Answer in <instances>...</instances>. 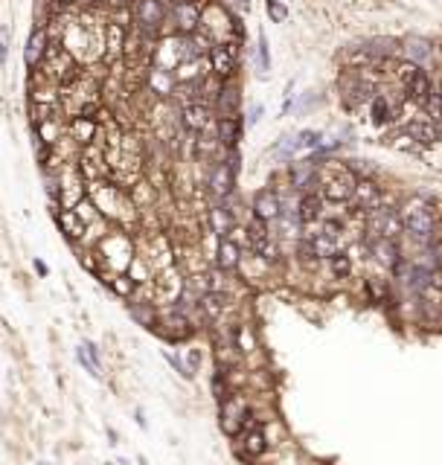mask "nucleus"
Listing matches in <instances>:
<instances>
[{
  "label": "nucleus",
  "mask_w": 442,
  "mask_h": 465,
  "mask_svg": "<svg viewBox=\"0 0 442 465\" xmlns=\"http://www.w3.org/2000/svg\"><path fill=\"white\" fill-rule=\"evenodd\" d=\"M131 15H134V24L145 38H157L163 26H166V18H169L163 0H134Z\"/></svg>",
  "instance_id": "obj_1"
},
{
  "label": "nucleus",
  "mask_w": 442,
  "mask_h": 465,
  "mask_svg": "<svg viewBox=\"0 0 442 465\" xmlns=\"http://www.w3.org/2000/svg\"><path fill=\"white\" fill-rule=\"evenodd\" d=\"M355 187H358V180L352 178L349 169H335L332 175H326L320 169V195H323V201H335V204L352 201Z\"/></svg>",
  "instance_id": "obj_2"
},
{
  "label": "nucleus",
  "mask_w": 442,
  "mask_h": 465,
  "mask_svg": "<svg viewBox=\"0 0 442 465\" xmlns=\"http://www.w3.org/2000/svg\"><path fill=\"white\" fill-rule=\"evenodd\" d=\"M404 221V232L416 242H431L434 232H436V215L431 212V207H416V210H407L402 215Z\"/></svg>",
  "instance_id": "obj_3"
},
{
  "label": "nucleus",
  "mask_w": 442,
  "mask_h": 465,
  "mask_svg": "<svg viewBox=\"0 0 442 465\" xmlns=\"http://www.w3.org/2000/svg\"><path fill=\"white\" fill-rule=\"evenodd\" d=\"M201 15H204V9L198 0H187V3H172L169 21H172L177 36H192V32L201 29Z\"/></svg>",
  "instance_id": "obj_4"
},
{
  "label": "nucleus",
  "mask_w": 442,
  "mask_h": 465,
  "mask_svg": "<svg viewBox=\"0 0 442 465\" xmlns=\"http://www.w3.org/2000/svg\"><path fill=\"white\" fill-rule=\"evenodd\" d=\"M367 227H370V232L375 239H396V232L404 230V221H402V215L396 210L381 207V210L367 215Z\"/></svg>",
  "instance_id": "obj_5"
},
{
  "label": "nucleus",
  "mask_w": 442,
  "mask_h": 465,
  "mask_svg": "<svg viewBox=\"0 0 442 465\" xmlns=\"http://www.w3.org/2000/svg\"><path fill=\"white\" fill-rule=\"evenodd\" d=\"M248 244H251V251H253L262 262H274V259H276V244H274V239H271L268 221L253 219V221L248 224Z\"/></svg>",
  "instance_id": "obj_6"
},
{
  "label": "nucleus",
  "mask_w": 442,
  "mask_h": 465,
  "mask_svg": "<svg viewBox=\"0 0 442 465\" xmlns=\"http://www.w3.org/2000/svg\"><path fill=\"white\" fill-rule=\"evenodd\" d=\"M251 425V410L248 404L242 402V398H230V402H224L221 407V430L230 436H239L242 430H248Z\"/></svg>",
  "instance_id": "obj_7"
},
{
  "label": "nucleus",
  "mask_w": 442,
  "mask_h": 465,
  "mask_svg": "<svg viewBox=\"0 0 442 465\" xmlns=\"http://www.w3.org/2000/svg\"><path fill=\"white\" fill-rule=\"evenodd\" d=\"M210 68L219 79H230L239 68V49L236 44H227V41H219L216 47L210 49Z\"/></svg>",
  "instance_id": "obj_8"
},
{
  "label": "nucleus",
  "mask_w": 442,
  "mask_h": 465,
  "mask_svg": "<svg viewBox=\"0 0 442 465\" xmlns=\"http://www.w3.org/2000/svg\"><path fill=\"white\" fill-rule=\"evenodd\" d=\"M352 204L358 207V212H361V215H370V212L384 207V192L375 187L372 180H358L355 195H352Z\"/></svg>",
  "instance_id": "obj_9"
},
{
  "label": "nucleus",
  "mask_w": 442,
  "mask_h": 465,
  "mask_svg": "<svg viewBox=\"0 0 442 465\" xmlns=\"http://www.w3.org/2000/svg\"><path fill=\"white\" fill-rule=\"evenodd\" d=\"M283 215V198L276 195L274 189H259L253 195V219L259 221H276Z\"/></svg>",
  "instance_id": "obj_10"
},
{
  "label": "nucleus",
  "mask_w": 442,
  "mask_h": 465,
  "mask_svg": "<svg viewBox=\"0 0 442 465\" xmlns=\"http://www.w3.org/2000/svg\"><path fill=\"white\" fill-rule=\"evenodd\" d=\"M320 184V163L315 160H300L291 166V189L312 192V187Z\"/></svg>",
  "instance_id": "obj_11"
},
{
  "label": "nucleus",
  "mask_w": 442,
  "mask_h": 465,
  "mask_svg": "<svg viewBox=\"0 0 442 465\" xmlns=\"http://www.w3.org/2000/svg\"><path fill=\"white\" fill-rule=\"evenodd\" d=\"M233 184H236V169L227 160L216 163L212 166V172H210V192L216 195V198H227L233 192Z\"/></svg>",
  "instance_id": "obj_12"
},
{
  "label": "nucleus",
  "mask_w": 442,
  "mask_h": 465,
  "mask_svg": "<svg viewBox=\"0 0 442 465\" xmlns=\"http://www.w3.org/2000/svg\"><path fill=\"white\" fill-rule=\"evenodd\" d=\"M81 195H85L81 180L73 172H64L58 178V210H70L73 204H81Z\"/></svg>",
  "instance_id": "obj_13"
},
{
  "label": "nucleus",
  "mask_w": 442,
  "mask_h": 465,
  "mask_svg": "<svg viewBox=\"0 0 442 465\" xmlns=\"http://www.w3.org/2000/svg\"><path fill=\"white\" fill-rule=\"evenodd\" d=\"M47 49H50V36H47V29H32V36L26 41V49H24V61L26 68H38L41 58L47 56Z\"/></svg>",
  "instance_id": "obj_14"
},
{
  "label": "nucleus",
  "mask_w": 442,
  "mask_h": 465,
  "mask_svg": "<svg viewBox=\"0 0 442 465\" xmlns=\"http://www.w3.org/2000/svg\"><path fill=\"white\" fill-rule=\"evenodd\" d=\"M402 53L411 64H425L434 56V44L428 38H422V36H411V38L402 41Z\"/></svg>",
  "instance_id": "obj_15"
},
{
  "label": "nucleus",
  "mask_w": 442,
  "mask_h": 465,
  "mask_svg": "<svg viewBox=\"0 0 442 465\" xmlns=\"http://www.w3.org/2000/svg\"><path fill=\"white\" fill-rule=\"evenodd\" d=\"M239 105H242L239 88L236 85H221L219 93H216V111H219V116H239Z\"/></svg>",
  "instance_id": "obj_16"
},
{
  "label": "nucleus",
  "mask_w": 442,
  "mask_h": 465,
  "mask_svg": "<svg viewBox=\"0 0 442 465\" xmlns=\"http://www.w3.org/2000/svg\"><path fill=\"white\" fill-rule=\"evenodd\" d=\"M404 134L411 137L413 143H419V145H434L439 140V128L434 123H428V120H413V123H407Z\"/></svg>",
  "instance_id": "obj_17"
},
{
  "label": "nucleus",
  "mask_w": 442,
  "mask_h": 465,
  "mask_svg": "<svg viewBox=\"0 0 442 465\" xmlns=\"http://www.w3.org/2000/svg\"><path fill=\"white\" fill-rule=\"evenodd\" d=\"M216 262H219V268H221V271H236L239 265H242V251H239V244H236L230 236L219 242Z\"/></svg>",
  "instance_id": "obj_18"
},
{
  "label": "nucleus",
  "mask_w": 442,
  "mask_h": 465,
  "mask_svg": "<svg viewBox=\"0 0 442 465\" xmlns=\"http://www.w3.org/2000/svg\"><path fill=\"white\" fill-rule=\"evenodd\" d=\"M265 448H268V436H265V430H262V427H251V430H244V439H242V457L256 459V457L265 454Z\"/></svg>",
  "instance_id": "obj_19"
},
{
  "label": "nucleus",
  "mask_w": 442,
  "mask_h": 465,
  "mask_svg": "<svg viewBox=\"0 0 442 465\" xmlns=\"http://www.w3.org/2000/svg\"><path fill=\"white\" fill-rule=\"evenodd\" d=\"M184 128L187 131H207L210 128V108L204 102H189L184 108Z\"/></svg>",
  "instance_id": "obj_20"
},
{
  "label": "nucleus",
  "mask_w": 442,
  "mask_h": 465,
  "mask_svg": "<svg viewBox=\"0 0 442 465\" xmlns=\"http://www.w3.org/2000/svg\"><path fill=\"white\" fill-rule=\"evenodd\" d=\"M297 215H300L303 224H315L320 215H323V195L306 192V195L300 198V204H297Z\"/></svg>",
  "instance_id": "obj_21"
},
{
  "label": "nucleus",
  "mask_w": 442,
  "mask_h": 465,
  "mask_svg": "<svg viewBox=\"0 0 442 465\" xmlns=\"http://www.w3.org/2000/svg\"><path fill=\"white\" fill-rule=\"evenodd\" d=\"M404 93H407V99H416V102H425L431 93H434V81H431V76L425 73V70H416L413 76H411V81L404 85Z\"/></svg>",
  "instance_id": "obj_22"
},
{
  "label": "nucleus",
  "mask_w": 442,
  "mask_h": 465,
  "mask_svg": "<svg viewBox=\"0 0 442 465\" xmlns=\"http://www.w3.org/2000/svg\"><path fill=\"white\" fill-rule=\"evenodd\" d=\"M56 221H58L61 232L68 239H81V236H85V221L79 219L76 210H56Z\"/></svg>",
  "instance_id": "obj_23"
},
{
  "label": "nucleus",
  "mask_w": 442,
  "mask_h": 465,
  "mask_svg": "<svg viewBox=\"0 0 442 465\" xmlns=\"http://www.w3.org/2000/svg\"><path fill=\"white\" fill-rule=\"evenodd\" d=\"M242 128H244V123L239 116H221L219 120V143L224 148H236V143L242 137Z\"/></svg>",
  "instance_id": "obj_24"
},
{
  "label": "nucleus",
  "mask_w": 442,
  "mask_h": 465,
  "mask_svg": "<svg viewBox=\"0 0 442 465\" xmlns=\"http://www.w3.org/2000/svg\"><path fill=\"white\" fill-rule=\"evenodd\" d=\"M210 224H212V230H216L219 239H227V232H233V227H236L233 210H227V207H212V210H210Z\"/></svg>",
  "instance_id": "obj_25"
},
{
  "label": "nucleus",
  "mask_w": 442,
  "mask_h": 465,
  "mask_svg": "<svg viewBox=\"0 0 442 465\" xmlns=\"http://www.w3.org/2000/svg\"><path fill=\"white\" fill-rule=\"evenodd\" d=\"M343 90H347L343 96H347V102H349V105L367 102V99H370V93H372V88L367 85L364 79H347V81H343Z\"/></svg>",
  "instance_id": "obj_26"
},
{
  "label": "nucleus",
  "mask_w": 442,
  "mask_h": 465,
  "mask_svg": "<svg viewBox=\"0 0 442 465\" xmlns=\"http://www.w3.org/2000/svg\"><path fill=\"white\" fill-rule=\"evenodd\" d=\"M175 73L172 70H163V68H152L149 70V85L155 88V93H160V96H166V93H172V88H175Z\"/></svg>",
  "instance_id": "obj_27"
},
{
  "label": "nucleus",
  "mask_w": 442,
  "mask_h": 465,
  "mask_svg": "<svg viewBox=\"0 0 442 465\" xmlns=\"http://www.w3.org/2000/svg\"><path fill=\"white\" fill-rule=\"evenodd\" d=\"M70 134H73V140H79V143H90V140L96 137V123L90 120V116H73Z\"/></svg>",
  "instance_id": "obj_28"
},
{
  "label": "nucleus",
  "mask_w": 442,
  "mask_h": 465,
  "mask_svg": "<svg viewBox=\"0 0 442 465\" xmlns=\"http://www.w3.org/2000/svg\"><path fill=\"white\" fill-rule=\"evenodd\" d=\"M370 113H372V123L375 125H387V123H393V116H396V108L387 102V96H375Z\"/></svg>",
  "instance_id": "obj_29"
},
{
  "label": "nucleus",
  "mask_w": 442,
  "mask_h": 465,
  "mask_svg": "<svg viewBox=\"0 0 442 465\" xmlns=\"http://www.w3.org/2000/svg\"><path fill=\"white\" fill-rule=\"evenodd\" d=\"M79 361L85 363L90 375H96V378L102 375V363H100V355H96V346H93V343L85 340V343L79 346Z\"/></svg>",
  "instance_id": "obj_30"
},
{
  "label": "nucleus",
  "mask_w": 442,
  "mask_h": 465,
  "mask_svg": "<svg viewBox=\"0 0 442 465\" xmlns=\"http://www.w3.org/2000/svg\"><path fill=\"white\" fill-rule=\"evenodd\" d=\"M399 49H402V47L393 41V38H372V41L367 44V53H370L372 58H384V56L390 58L393 53H399Z\"/></svg>",
  "instance_id": "obj_31"
},
{
  "label": "nucleus",
  "mask_w": 442,
  "mask_h": 465,
  "mask_svg": "<svg viewBox=\"0 0 442 465\" xmlns=\"http://www.w3.org/2000/svg\"><path fill=\"white\" fill-rule=\"evenodd\" d=\"M198 306H201V311L207 314L210 320H216L219 314L224 311V297H221V294H216V291H210V294H204L201 300H198Z\"/></svg>",
  "instance_id": "obj_32"
},
{
  "label": "nucleus",
  "mask_w": 442,
  "mask_h": 465,
  "mask_svg": "<svg viewBox=\"0 0 442 465\" xmlns=\"http://www.w3.org/2000/svg\"><path fill=\"white\" fill-rule=\"evenodd\" d=\"M372 251H375V256H379V262H384V265H396L399 251H396V242H393V239H379V242L372 244Z\"/></svg>",
  "instance_id": "obj_33"
},
{
  "label": "nucleus",
  "mask_w": 442,
  "mask_h": 465,
  "mask_svg": "<svg viewBox=\"0 0 442 465\" xmlns=\"http://www.w3.org/2000/svg\"><path fill=\"white\" fill-rule=\"evenodd\" d=\"M329 265H332V274H335L338 279H347V276L352 274V259H349L347 253H335V256L329 259Z\"/></svg>",
  "instance_id": "obj_34"
},
{
  "label": "nucleus",
  "mask_w": 442,
  "mask_h": 465,
  "mask_svg": "<svg viewBox=\"0 0 442 465\" xmlns=\"http://www.w3.org/2000/svg\"><path fill=\"white\" fill-rule=\"evenodd\" d=\"M105 47H108V53H120V49H123V26L120 24H108V41H105Z\"/></svg>",
  "instance_id": "obj_35"
},
{
  "label": "nucleus",
  "mask_w": 442,
  "mask_h": 465,
  "mask_svg": "<svg viewBox=\"0 0 442 465\" xmlns=\"http://www.w3.org/2000/svg\"><path fill=\"white\" fill-rule=\"evenodd\" d=\"M111 288L117 291V294H123V297H131V294H134V288H137V282L131 279V276H113L111 279Z\"/></svg>",
  "instance_id": "obj_36"
},
{
  "label": "nucleus",
  "mask_w": 442,
  "mask_h": 465,
  "mask_svg": "<svg viewBox=\"0 0 442 465\" xmlns=\"http://www.w3.org/2000/svg\"><path fill=\"white\" fill-rule=\"evenodd\" d=\"M297 140H300V148H315V152L323 145V134H320V131H300Z\"/></svg>",
  "instance_id": "obj_37"
},
{
  "label": "nucleus",
  "mask_w": 442,
  "mask_h": 465,
  "mask_svg": "<svg viewBox=\"0 0 442 465\" xmlns=\"http://www.w3.org/2000/svg\"><path fill=\"white\" fill-rule=\"evenodd\" d=\"M422 105H425V111L434 116V120H442V93H439V90H434Z\"/></svg>",
  "instance_id": "obj_38"
},
{
  "label": "nucleus",
  "mask_w": 442,
  "mask_h": 465,
  "mask_svg": "<svg viewBox=\"0 0 442 465\" xmlns=\"http://www.w3.org/2000/svg\"><path fill=\"white\" fill-rule=\"evenodd\" d=\"M265 9H268V18H271L274 24H283V21L288 18V9L280 3V0H268Z\"/></svg>",
  "instance_id": "obj_39"
},
{
  "label": "nucleus",
  "mask_w": 442,
  "mask_h": 465,
  "mask_svg": "<svg viewBox=\"0 0 442 465\" xmlns=\"http://www.w3.org/2000/svg\"><path fill=\"white\" fill-rule=\"evenodd\" d=\"M268 44H265V36H259V68H262V73L268 70Z\"/></svg>",
  "instance_id": "obj_40"
},
{
  "label": "nucleus",
  "mask_w": 442,
  "mask_h": 465,
  "mask_svg": "<svg viewBox=\"0 0 442 465\" xmlns=\"http://www.w3.org/2000/svg\"><path fill=\"white\" fill-rule=\"evenodd\" d=\"M259 116H262V105H253V108H251V113H248V128L259 123Z\"/></svg>",
  "instance_id": "obj_41"
},
{
  "label": "nucleus",
  "mask_w": 442,
  "mask_h": 465,
  "mask_svg": "<svg viewBox=\"0 0 442 465\" xmlns=\"http://www.w3.org/2000/svg\"><path fill=\"white\" fill-rule=\"evenodd\" d=\"M431 288L442 291V268H436V271H434V279H431Z\"/></svg>",
  "instance_id": "obj_42"
},
{
  "label": "nucleus",
  "mask_w": 442,
  "mask_h": 465,
  "mask_svg": "<svg viewBox=\"0 0 442 465\" xmlns=\"http://www.w3.org/2000/svg\"><path fill=\"white\" fill-rule=\"evenodd\" d=\"M56 3H58V6H73L76 0H56Z\"/></svg>",
  "instance_id": "obj_43"
},
{
  "label": "nucleus",
  "mask_w": 442,
  "mask_h": 465,
  "mask_svg": "<svg viewBox=\"0 0 442 465\" xmlns=\"http://www.w3.org/2000/svg\"><path fill=\"white\" fill-rule=\"evenodd\" d=\"M439 227H442V219H439Z\"/></svg>",
  "instance_id": "obj_44"
}]
</instances>
